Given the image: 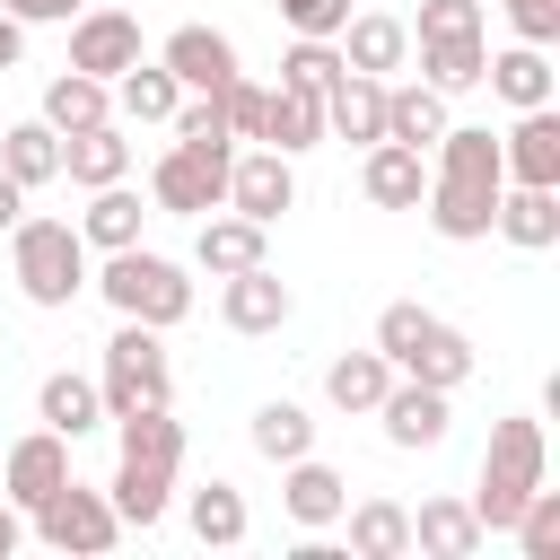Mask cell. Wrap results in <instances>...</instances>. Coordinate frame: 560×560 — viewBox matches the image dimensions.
<instances>
[{
    "mask_svg": "<svg viewBox=\"0 0 560 560\" xmlns=\"http://www.w3.org/2000/svg\"><path fill=\"white\" fill-rule=\"evenodd\" d=\"M368 420H385V438H394L402 455H429V446H446V420H455V411H446V394H438V385L394 376V385H385V402H376Z\"/></svg>",
    "mask_w": 560,
    "mask_h": 560,
    "instance_id": "obj_10",
    "label": "cell"
},
{
    "mask_svg": "<svg viewBox=\"0 0 560 560\" xmlns=\"http://www.w3.org/2000/svg\"><path fill=\"white\" fill-rule=\"evenodd\" d=\"M411 44H455V35H481V0H420V18H402Z\"/></svg>",
    "mask_w": 560,
    "mask_h": 560,
    "instance_id": "obj_40",
    "label": "cell"
},
{
    "mask_svg": "<svg viewBox=\"0 0 560 560\" xmlns=\"http://www.w3.org/2000/svg\"><path fill=\"white\" fill-rule=\"evenodd\" d=\"M175 105H184V88H175L166 61H131V70L114 79V122H122V131H149V122H166Z\"/></svg>",
    "mask_w": 560,
    "mask_h": 560,
    "instance_id": "obj_26",
    "label": "cell"
},
{
    "mask_svg": "<svg viewBox=\"0 0 560 560\" xmlns=\"http://www.w3.org/2000/svg\"><path fill=\"white\" fill-rule=\"evenodd\" d=\"M35 420H44V429H61L70 446H79L88 429H105V394H96V376H70V368H52V376L35 385Z\"/></svg>",
    "mask_w": 560,
    "mask_h": 560,
    "instance_id": "obj_24",
    "label": "cell"
},
{
    "mask_svg": "<svg viewBox=\"0 0 560 560\" xmlns=\"http://www.w3.org/2000/svg\"><path fill=\"white\" fill-rule=\"evenodd\" d=\"M376 350L394 359V376H420V385H438V394H455V385L481 368V350H472L446 315H429V306H411V298H394V306L376 315Z\"/></svg>",
    "mask_w": 560,
    "mask_h": 560,
    "instance_id": "obj_1",
    "label": "cell"
},
{
    "mask_svg": "<svg viewBox=\"0 0 560 560\" xmlns=\"http://www.w3.org/2000/svg\"><path fill=\"white\" fill-rule=\"evenodd\" d=\"M481 61H490V44H481V35H455V44H420V79H429L438 96H464V88H481Z\"/></svg>",
    "mask_w": 560,
    "mask_h": 560,
    "instance_id": "obj_37",
    "label": "cell"
},
{
    "mask_svg": "<svg viewBox=\"0 0 560 560\" xmlns=\"http://www.w3.org/2000/svg\"><path fill=\"white\" fill-rule=\"evenodd\" d=\"M158 61L175 70V88H184V96H210L219 79H236V44H228L219 26H175V35L158 44Z\"/></svg>",
    "mask_w": 560,
    "mask_h": 560,
    "instance_id": "obj_15",
    "label": "cell"
},
{
    "mask_svg": "<svg viewBox=\"0 0 560 560\" xmlns=\"http://www.w3.org/2000/svg\"><path fill=\"white\" fill-rule=\"evenodd\" d=\"M341 525H350V560H402L411 551V508L402 499H359V508H341Z\"/></svg>",
    "mask_w": 560,
    "mask_h": 560,
    "instance_id": "obj_30",
    "label": "cell"
},
{
    "mask_svg": "<svg viewBox=\"0 0 560 560\" xmlns=\"http://www.w3.org/2000/svg\"><path fill=\"white\" fill-rule=\"evenodd\" d=\"M61 175L79 184V192H96V184H122L131 175V131L105 114V122H88V131H61Z\"/></svg>",
    "mask_w": 560,
    "mask_h": 560,
    "instance_id": "obj_17",
    "label": "cell"
},
{
    "mask_svg": "<svg viewBox=\"0 0 560 560\" xmlns=\"http://www.w3.org/2000/svg\"><path fill=\"white\" fill-rule=\"evenodd\" d=\"M228 210H236V219H262V228L289 219V210H298V166H289L280 149H236V158H228Z\"/></svg>",
    "mask_w": 560,
    "mask_h": 560,
    "instance_id": "obj_8",
    "label": "cell"
},
{
    "mask_svg": "<svg viewBox=\"0 0 560 560\" xmlns=\"http://www.w3.org/2000/svg\"><path fill=\"white\" fill-rule=\"evenodd\" d=\"M245 438H254L262 464H298V455H315V411L306 402H262Z\"/></svg>",
    "mask_w": 560,
    "mask_h": 560,
    "instance_id": "obj_36",
    "label": "cell"
},
{
    "mask_svg": "<svg viewBox=\"0 0 560 560\" xmlns=\"http://www.w3.org/2000/svg\"><path fill=\"white\" fill-rule=\"evenodd\" d=\"M341 70H368V79H394L402 61H411V26L402 18H385V9H368V18H341Z\"/></svg>",
    "mask_w": 560,
    "mask_h": 560,
    "instance_id": "obj_20",
    "label": "cell"
},
{
    "mask_svg": "<svg viewBox=\"0 0 560 560\" xmlns=\"http://www.w3.org/2000/svg\"><path fill=\"white\" fill-rule=\"evenodd\" d=\"M385 385H394V359H385V350H341V359L324 368V402H332V411H376Z\"/></svg>",
    "mask_w": 560,
    "mask_h": 560,
    "instance_id": "obj_32",
    "label": "cell"
},
{
    "mask_svg": "<svg viewBox=\"0 0 560 560\" xmlns=\"http://www.w3.org/2000/svg\"><path fill=\"white\" fill-rule=\"evenodd\" d=\"M508 534H516V551H525V560H560V490H542V481H534Z\"/></svg>",
    "mask_w": 560,
    "mask_h": 560,
    "instance_id": "obj_39",
    "label": "cell"
},
{
    "mask_svg": "<svg viewBox=\"0 0 560 560\" xmlns=\"http://www.w3.org/2000/svg\"><path fill=\"white\" fill-rule=\"evenodd\" d=\"M0 9H9L18 26H70V18H79V0H0Z\"/></svg>",
    "mask_w": 560,
    "mask_h": 560,
    "instance_id": "obj_44",
    "label": "cell"
},
{
    "mask_svg": "<svg viewBox=\"0 0 560 560\" xmlns=\"http://www.w3.org/2000/svg\"><path fill=\"white\" fill-rule=\"evenodd\" d=\"M114 446L122 455H140V464H184V420L166 411V402H149V411H114Z\"/></svg>",
    "mask_w": 560,
    "mask_h": 560,
    "instance_id": "obj_34",
    "label": "cell"
},
{
    "mask_svg": "<svg viewBox=\"0 0 560 560\" xmlns=\"http://www.w3.org/2000/svg\"><path fill=\"white\" fill-rule=\"evenodd\" d=\"M18 61H26V26L0 9V70H18Z\"/></svg>",
    "mask_w": 560,
    "mask_h": 560,
    "instance_id": "obj_45",
    "label": "cell"
},
{
    "mask_svg": "<svg viewBox=\"0 0 560 560\" xmlns=\"http://www.w3.org/2000/svg\"><path fill=\"white\" fill-rule=\"evenodd\" d=\"M359 192H368L376 210H420V192H429V149H402V140H368Z\"/></svg>",
    "mask_w": 560,
    "mask_h": 560,
    "instance_id": "obj_18",
    "label": "cell"
},
{
    "mask_svg": "<svg viewBox=\"0 0 560 560\" xmlns=\"http://www.w3.org/2000/svg\"><path fill=\"white\" fill-rule=\"evenodd\" d=\"M262 236H271L262 219H236V210L219 201V210H201V236H192V262H201L210 280H228V271H254V262H262Z\"/></svg>",
    "mask_w": 560,
    "mask_h": 560,
    "instance_id": "obj_22",
    "label": "cell"
},
{
    "mask_svg": "<svg viewBox=\"0 0 560 560\" xmlns=\"http://www.w3.org/2000/svg\"><path fill=\"white\" fill-rule=\"evenodd\" d=\"M324 140H385V79H368V70H341L332 88H324Z\"/></svg>",
    "mask_w": 560,
    "mask_h": 560,
    "instance_id": "obj_21",
    "label": "cell"
},
{
    "mask_svg": "<svg viewBox=\"0 0 560 560\" xmlns=\"http://www.w3.org/2000/svg\"><path fill=\"white\" fill-rule=\"evenodd\" d=\"M481 88H490L508 114H525V105H551V88H560V70H551V44H508V52H490V61H481Z\"/></svg>",
    "mask_w": 560,
    "mask_h": 560,
    "instance_id": "obj_16",
    "label": "cell"
},
{
    "mask_svg": "<svg viewBox=\"0 0 560 560\" xmlns=\"http://www.w3.org/2000/svg\"><path fill=\"white\" fill-rule=\"evenodd\" d=\"M210 96H219V114H228V131H236V140H254V131H262V79H245V70H236V79H219Z\"/></svg>",
    "mask_w": 560,
    "mask_h": 560,
    "instance_id": "obj_41",
    "label": "cell"
},
{
    "mask_svg": "<svg viewBox=\"0 0 560 560\" xmlns=\"http://www.w3.org/2000/svg\"><path fill=\"white\" fill-rule=\"evenodd\" d=\"M446 122H455V114H446V96H438L429 79H411V88H394V79H385V140H402V149H429Z\"/></svg>",
    "mask_w": 560,
    "mask_h": 560,
    "instance_id": "obj_31",
    "label": "cell"
},
{
    "mask_svg": "<svg viewBox=\"0 0 560 560\" xmlns=\"http://www.w3.org/2000/svg\"><path fill=\"white\" fill-rule=\"evenodd\" d=\"M289 306H298V298H289V280H280L271 262H254V271H228V280H219V324H228V332H280V324H289Z\"/></svg>",
    "mask_w": 560,
    "mask_h": 560,
    "instance_id": "obj_11",
    "label": "cell"
},
{
    "mask_svg": "<svg viewBox=\"0 0 560 560\" xmlns=\"http://www.w3.org/2000/svg\"><path fill=\"white\" fill-rule=\"evenodd\" d=\"M105 499H114L122 534H149V525H166V508H175V472H166V464L122 455V464H114V481H105Z\"/></svg>",
    "mask_w": 560,
    "mask_h": 560,
    "instance_id": "obj_23",
    "label": "cell"
},
{
    "mask_svg": "<svg viewBox=\"0 0 560 560\" xmlns=\"http://www.w3.org/2000/svg\"><path fill=\"white\" fill-rule=\"evenodd\" d=\"M341 79V44L332 35H298L289 52H280V88H298V96H324Z\"/></svg>",
    "mask_w": 560,
    "mask_h": 560,
    "instance_id": "obj_38",
    "label": "cell"
},
{
    "mask_svg": "<svg viewBox=\"0 0 560 560\" xmlns=\"http://www.w3.org/2000/svg\"><path fill=\"white\" fill-rule=\"evenodd\" d=\"M289 481H280V508H289V525H306V534H324V525H341V508H350V481L324 464V455H298V464H280Z\"/></svg>",
    "mask_w": 560,
    "mask_h": 560,
    "instance_id": "obj_19",
    "label": "cell"
},
{
    "mask_svg": "<svg viewBox=\"0 0 560 560\" xmlns=\"http://www.w3.org/2000/svg\"><path fill=\"white\" fill-rule=\"evenodd\" d=\"M0 175L9 184H26V192H44L52 175H61V131L35 114V122H9L0 131Z\"/></svg>",
    "mask_w": 560,
    "mask_h": 560,
    "instance_id": "obj_29",
    "label": "cell"
},
{
    "mask_svg": "<svg viewBox=\"0 0 560 560\" xmlns=\"http://www.w3.org/2000/svg\"><path fill=\"white\" fill-rule=\"evenodd\" d=\"M490 228H499L516 254H551V245H560V184H499Z\"/></svg>",
    "mask_w": 560,
    "mask_h": 560,
    "instance_id": "obj_14",
    "label": "cell"
},
{
    "mask_svg": "<svg viewBox=\"0 0 560 560\" xmlns=\"http://www.w3.org/2000/svg\"><path fill=\"white\" fill-rule=\"evenodd\" d=\"M105 114H114V88H105V79H88V70L44 79V122H52V131H88V122H105Z\"/></svg>",
    "mask_w": 560,
    "mask_h": 560,
    "instance_id": "obj_35",
    "label": "cell"
},
{
    "mask_svg": "<svg viewBox=\"0 0 560 560\" xmlns=\"http://www.w3.org/2000/svg\"><path fill=\"white\" fill-rule=\"evenodd\" d=\"M490 534H481V516H472V499H420V516H411V551H429V560H472Z\"/></svg>",
    "mask_w": 560,
    "mask_h": 560,
    "instance_id": "obj_25",
    "label": "cell"
},
{
    "mask_svg": "<svg viewBox=\"0 0 560 560\" xmlns=\"http://www.w3.org/2000/svg\"><path fill=\"white\" fill-rule=\"evenodd\" d=\"M70 481V438L61 429H26L18 446H9V464H0V490H9V508H35V499H52Z\"/></svg>",
    "mask_w": 560,
    "mask_h": 560,
    "instance_id": "obj_12",
    "label": "cell"
},
{
    "mask_svg": "<svg viewBox=\"0 0 560 560\" xmlns=\"http://www.w3.org/2000/svg\"><path fill=\"white\" fill-rule=\"evenodd\" d=\"M140 61V18L131 9H79L70 18V70H88V79H122Z\"/></svg>",
    "mask_w": 560,
    "mask_h": 560,
    "instance_id": "obj_9",
    "label": "cell"
},
{
    "mask_svg": "<svg viewBox=\"0 0 560 560\" xmlns=\"http://www.w3.org/2000/svg\"><path fill=\"white\" fill-rule=\"evenodd\" d=\"M96 298H105L122 324H158V332H175V324L192 315V280H184V262H166V254H140V245L105 254V271H96Z\"/></svg>",
    "mask_w": 560,
    "mask_h": 560,
    "instance_id": "obj_3",
    "label": "cell"
},
{
    "mask_svg": "<svg viewBox=\"0 0 560 560\" xmlns=\"http://www.w3.org/2000/svg\"><path fill=\"white\" fill-rule=\"evenodd\" d=\"M516 44H560V0H499Z\"/></svg>",
    "mask_w": 560,
    "mask_h": 560,
    "instance_id": "obj_43",
    "label": "cell"
},
{
    "mask_svg": "<svg viewBox=\"0 0 560 560\" xmlns=\"http://www.w3.org/2000/svg\"><path fill=\"white\" fill-rule=\"evenodd\" d=\"M9 271L26 289V306H70L88 289V245L70 219H18L9 228Z\"/></svg>",
    "mask_w": 560,
    "mask_h": 560,
    "instance_id": "obj_4",
    "label": "cell"
},
{
    "mask_svg": "<svg viewBox=\"0 0 560 560\" xmlns=\"http://www.w3.org/2000/svg\"><path fill=\"white\" fill-rule=\"evenodd\" d=\"M184 525H192L210 551H236L254 516H245V490H236V481H201V490H184Z\"/></svg>",
    "mask_w": 560,
    "mask_h": 560,
    "instance_id": "obj_33",
    "label": "cell"
},
{
    "mask_svg": "<svg viewBox=\"0 0 560 560\" xmlns=\"http://www.w3.org/2000/svg\"><path fill=\"white\" fill-rule=\"evenodd\" d=\"M228 158H236V140H210V149L175 140V149L149 166V201H158V210H175V219L219 210V201H228Z\"/></svg>",
    "mask_w": 560,
    "mask_h": 560,
    "instance_id": "obj_7",
    "label": "cell"
},
{
    "mask_svg": "<svg viewBox=\"0 0 560 560\" xmlns=\"http://www.w3.org/2000/svg\"><path fill=\"white\" fill-rule=\"evenodd\" d=\"M18 542H26V525H18V508H9V499H0V560H9V551H18Z\"/></svg>",
    "mask_w": 560,
    "mask_h": 560,
    "instance_id": "obj_47",
    "label": "cell"
},
{
    "mask_svg": "<svg viewBox=\"0 0 560 560\" xmlns=\"http://www.w3.org/2000/svg\"><path fill=\"white\" fill-rule=\"evenodd\" d=\"M551 472V446H542V420H499L490 429V446H481V481H472V516H481V534H508L516 525V508H525V490Z\"/></svg>",
    "mask_w": 560,
    "mask_h": 560,
    "instance_id": "obj_2",
    "label": "cell"
},
{
    "mask_svg": "<svg viewBox=\"0 0 560 560\" xmlns=\"http://www.w3.org/2000/svg\"><path fill=\"white\" fill-rule=\"evenodd\" d=\"M499 166H508V184H560V114L551 105H525L499 131Z\"/></svg>",
    "mask_w": 560,
    "mask_h": 560,
    "instance_id": "obj_13",
    "label": "cell"
},
{
    "mask_svg": "<svg viewBox=\"0 0 560 560\" xmlns=\"http://www.w3.org/2000/svg\"><path fill=\"white\" fill-rule=\"evenodd\" d=\"M96 394H105V420H114V411H149V402H175L166 332H158V324H114V341H105V368H96Z\"/></svg>",
    "mask_w": 560,
    "mask_h": 560,
    "instance_id": "obj_5",
    "label": "cell"
},
{
    "mask_svg": "<svg viewBox=\"0 0 560 560\" xmlns=\"http://www.w3.org/2000/svg\"><path fill=\"white\" fill-rule=\"evenodd\" d=\"M26 516H35V542H52V551H79V560H96V551H114V542H122V516H114V499H105V490H88L79 472H70L52 499H35Z\"/></svg>",
    "mask_w": 560,
    "mask_h": 560,
    "instance_id": "obj_6",
    "label": "cell"
},
{
    "mask_svg": "<svg viewBox=\"0 0 560 560\" xmlns=\"http://www.w3.org/2000/svg\"><path fill=\"white\" fill-rule=\"evenodd\" d=\"M140 219H149V210H140L131 184H96L88 210H79V245H88V254H122V245H140Z\"/></svg>",
    "mask_w": 560,
    "mask_h": 560,
    "instance_id": "obj_27",
    "label": "cell"
},
{
    "mask_svg": "<svg viewBox=\"0 0 560 560\" xmlns=\"http://www.w3.org/2000/svg\"><path fill=\"white\" fill-rule=\"evenodd\" d=\"M271 9L289 35H341V18H350V0H271Z\"/></svg>",
    "mask_w": 560,
    "mask_h": 560,
    "instance_id": "obj_42",
    "label": "cell"
},
{
    "mask_svg": "<svg viewBox=\"0 0 560 560\" xmlns=\"http://www.w3.org/2000/svg\"><path fill=\"white\" fill-rule=\"evenodd\" d=\"M262 149H280V158H298V149H315L324 140V96H298V88H262V131H254Z\"/></svg>",
    "mask_w": 560,
    "mask_h": 560,
    "instance_id": "obj_28",
    "label": "cell"
},
{
    "mask_svg": "<svg viewBox=\"0 0 560 560\" xmlns=\"http://www.w3.org/2000/svg\"><path fill=\"white\" fill-rule=\"evenodd\" d=\"M18 219H26V184H9V175H0V236H9Z\"/></svg>",
    "mask_w": 560,
    "mask_h": 560,
    "instance_id": "obj_46",
    "label": "cell"
}]
</instances>
